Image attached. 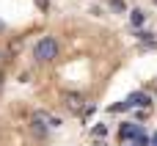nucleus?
Segmentation results:
<instances>
[{"label":"nucleus","instance_id":"obj_1","mask_svg":"<svg viewBox=\"0 0 157 146\" xmlns=\"http://www.w3.org/2000/svg\"><path fill=\"white\" fill-rule=\"evenodd\" d=\"M33 58H36L39 63H50V61H55V58H58V41H55L52 36H44V39L33 47Z\"/></svg>","mask_w":157,"mask_h":146},{"label":"nucleus","instance_id":"obj_2","mask_svg":"<svg viewBox=\"0 0 157 146\" xmlns=\"http://www.w3.org/2000/svg\"><path fill=\"white\" fill-rule=\"evenodd\" d=\"M30 133H33L36 138H44V135H47V113H44V110H36V113L30 116Z\"/></svg>","mask_w":157,"mask_h":146},{"label":"nucleus","instance_id":"obj_3","mask_svg":"<svg viewBox=\"0 0 157 146\" xmlns=\"http://www.w3.org/2000/svg\"><path fill=\"white\" fill-rule=\"evenodd\" d=\"M63 105H66L72 113H83V110H86V99H83V94H77V91L66 94V97H63Z\"/></svg>","mask_w":157,"mask_h":146},{"label":"nucleus","instance_id":"obj_4","mask_svg":"<svg viewBox=\"0 0 157 146\" xmlns=\"http://www.w3.org/2000/svg\"><path fill=\"white\" fill-rule=\"evenodd\" d=\"M130 102H135V105H149V97H144V94H135Z\"/></svg>","mask_w":157,"mask_h":146},{"label":"nucleus","instance_id":"obj_5","mask_svg":"<svg viewBox=\"0 0 157 146\" xmlns=\"http://www.w3.org/2000/svg\"><path fill=\"white\" fill-rule=\"evenodd\" d=\"M130 19H132V25H141V22H144V11H132Z\"/></svg>","mask_w":157,"mask_h":146},{"label":"nucleus","instance_id":"obj_6","mask_svg":"<svg viewBox=\"0 0 157 146\" xmlns=\"http://www.w3.org/2000/svg\"><path fill=\"white\" fill-rule=\"evenodd\" d=\"M110 6H113V11H124V3L121 0H110Z\"/></svg>","mask_w":157,"mask_h":146},{"label":"nucleus","instance_id":"obj_7","mask_svg":"<svg viewBox=\"0 0 157 146\" xmlns=\"http://www.w3.org/2000/svg\"><path fill=\"white\" fill-rule=\"evenodd\" d=\"M3 28H6V25H3V19H0V30H3Z\"/></svg>","mask_w":157,"mask_h":146}]
</instances>
